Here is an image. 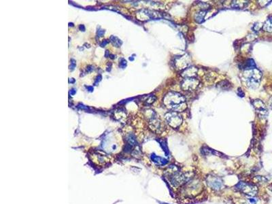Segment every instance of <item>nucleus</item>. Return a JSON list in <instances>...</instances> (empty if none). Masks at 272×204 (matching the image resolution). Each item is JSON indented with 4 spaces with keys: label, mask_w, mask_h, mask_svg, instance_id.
Instances as JSON below:
<instances>
[{
    "label": "nucleus",
    "mask_w": 272,
    "mask_h": 204,
    "mask_svg": "<svg viewBox=\"0 0 272 204\" xmlns=\"http://www.w3.org/2000/svg\"><path fill=\"white\" fill-rule=\"evenodd\" d=\"M206 11H205V10H202V11L196 14V15L195 16V20L199 23H202L203 21L204 18L206 16Z\"/></svg>",
    "instance_id": "obj_13"
},
{
    "label": "nucleus",
    "mask_w": 272,
    "mask_h": 204,
    "mask_svg": "<svg viewBox=\"0 0 272 204\" xmlns=\"http://www.w3.org/2000/svg\"><path fill=\"white\" fill-rule=\"evenodd\" d=\"M250 202H251L252 203H256V201L254 199H250Z\"/></svg>",
    "instance_id": "obj_17"
},
{
    "label": "nucleus",
    "mask_w": 272,
    "mask_h": 204,
    "mask_svg": "<svg viewBox=\"0 0 272 204\" xmlns=\"http://www.w3.org/2000/svg\"><path fill=\"white\" fill-rule=\"evenodd\" d=\"M151 159L154 162L156 163V164L160 165H166L168 163V161L167 159L162 158L161 156H156L155 154H152L151 155Z\"/></svg>",
    "instance_id": "obj_12"
},
{
    "label": "nucleus",
    "mask_w": 272,
    "mask_h": 204,
    "mask_svg": "<svg viewBox=\"0 0 272 204\" xmlns=\"http://www.w3.org/2000/svg\"><path fill=\"white\" fill-rule=\"evenodd\" d=\"M235 189L239 191V192H242L249 196L255 195L257 193L256 187L244 182H239V183L235 186Z\"/></svg>",
    "instance_id": "obj_6"
},
{
    "label": "nucleus",
    "mask_w": 272,
    "mask_h": 204,
    "mask_svg": "<svg viewBox=\"0 0 272 204\" xmlns=\"http://www.w3.org/2000/svg\"><path fill=\"white\" fill-rule=\"evenodd\" d=\"M183 62H190V59H189V57H187V55L182 56L180 57H179V58L176 59V61H175V66L178 67V70L183 71L184 70L187 69V68L190 66V64L185 63Z\"/></svg>",
    "instance_id": "obj_9"
},
{
    "label": "nucleus",
    "mask_w": 272,
    "mask_h": 204,
    "mask_svg": "<svg viewBox=\"0 0 272 204\" xmlns=\"http://www.w3.org/2000/svg\"><path fill=\"white\" fill-rule=\"evenodd\" d=\"M252 105L254 108L256 110V112L259 114L261 116L265 117L267 114V108L265 103L260 99H255L252 102Z\"/></svg>",
    "instance_id": "obj_8"
},
{
    "label": "nucleus",
    "mask_w": 272,
    "mask_h": 204,
    "mask_svg": "<svg viewBox=\"0 0 272 204\" xmlns=\"http://www.w3.org/2000/svg\"><path fill=\"white\" fill-rule=\"evenodd\" d=\"M207 184L211 188H214V190H220L223 186V182L220 180V178L217 177H209L207 179Z\"/></svg>",
    "instance_id": "obj_10"
},
{
    "label": "nucleus",
    "mask_w": 272,
    "mask_h": 204,
    "mask_svg": "<svg viewBox=\"0 0 272 204\" xmlns=\"http://www.w3.org/2000/svg\"><path fill=\"white\" fill-rule=\"evenodd\" d=\"M150 127L154 131L159 134L161 133L165 129V125H164V123L162 121L157 119L156 117L155 116H152L151 120H150Z\"/></svg>",
    "instance_id": "obj_7"
},
{
    "label": "nucleus",
    "mask_w": 272,
    "mask_h": 204,
    "mask_svg": "<svg viewBox=\"0 0 272 204\" xmlns=\"http://www.w3.org/2000/svg\"><path fill=\"white\" fill-rule=\"evenodd\" d=\"M217 86L219 88L224 90V89H228L231 87V83L228 80H223L220 82Z\"/></svg>",
    "instance_id": "obj_15"
},
{
    "label": "nucleus",
    "mask_w": 272,
    "mask_h": 204,
    "mask_svg": "<svg viewBox=\"0 0 272 204\" xmlns=\"http://www.w3.org/2000/svg\"><path fill=\"white\" fill-rule=\"evenodd\" d=\"M199 81L197 77L185 78L181 83V88L185 91H193L198 88Z\"/></svg>",
    "instance_id": "obj_5"
},
{
    "label": "nucleus",
    "mask_w": 272,
    "mask_h": 204,
    "mask_svg": "<svg viewBox=\"0 0 272 204\" xmlns=\"http://www.w3.org/2000/svg\"><path fill=\"white\" fill-rule=\"evenodd\" d=\"M262 78V73L257 68L244 70L242 74V79L248 87L255 88L258 87Z\"/></svg>",
    "instance_id": "obj_2"
},
{
    "label": "nucleus",
    "mask_w": 272,
    "mask_h": 204,
    "mask_svg": "<svg viewBox=\"0 0 272 204\" xmlns=\"http://www.w3.org/2000/svg\"><path fill=\"white\" fill-rule=\"evenodd\" d=\"M165 119L167 123L171 128L176 129L180 127L182 123V117L180 114L176 112H170L165 114Z\"/></svg>",
    "instance_id": "obj_3"
},
{
    "label": "nucleus",
    "mask_w": 272,
    "mask_h": 204,
    "mask_svg": "<svg viewBox=\"0 0 272 204\" xmlns=\"http://www.w3.org/2000/svg\"><path fill=\"white\" fill-rule=\"evenodd\" d=\"M271 106H272V100H271Z\"/></svg>",
    "instance_id": "obj_18"
},
{
    "label": "nucleus",
    "mask_w": 272,
    "mask_h": 204,
    "mask_svg": "<svg viewBox=\"0 0 272 204\" xmlns=\"http://www.w3.org/2000/svg\"><path fill=\"white\" fill-rule=\"evenodd\" d=\"M191 177L188 174H182L179 171H174V172L170 175V181L174 187H178V186L184 184L186 181L188 180Z\"/></svg>",
    "instance_id": "obj_4"
},
{
    "label": "nucleus",
    "mask_w": 272,
    "mask_h": 204,
    "mask_svg": "<svg viewBox=\"0 0 272 204\" xmlns=\"http://www.w3.org/2000/svg\"><path fill=\"white\" fill-rule=\"evenodd\" d=\"M197 70L195 67H188L182 71V76L185 78L196 77Z\"/></svg>",
    "instance_id": "obj_11"
},
{
    "label": "nucleus",
    "mask_w": 272,
    "mask_h": 204,
    "mask_svg": "<svg viewBox=\"0 0 272 204\" xmlns=\"http://www.w3.org/2000/svg\"><path fill=\"white\" fill-rule=\"evenodd\" d=\"M160 143H161V146H162V148H163V150L165 151V152L166 153L167 156H168V155H169L170 152H169V150H168V147H167V144H166V143H165V141H164V140L161 141Z\"/></svg>",
    "instance_id": "obj_16"
},
{
    "label": "nucleus",
    "mask_w": 272,
    "mask_h": 204,
    "mask_svg": "<svg viewBox=\"0 0 272 204\" xmlns=\"http://www.w3.org/2000/svg\"><path fill=\"white\" fill-rule=\"evenodd\" d=\"M163 103L168 109L178 113L185 110L187 107L185 97L174 91H170L165 95Z\"/></svg>",
    "instance_id": "obj_1"
},
{
    "label": "nucleus",
    "mask_w": 272,
    "mask_h": 204,
    "mask_svg": "<svg viewBox=\"0 0 272 204\" xmlns=\"http://www.w3.org/2000/svg\"><path fill=\"white\" fill-rule=\"evenodd\" d=\"M263 29L268 32H272V17L268 19L263 25Z\"/></svg>",
    "instance_id": "obj_14"
}]
</instances>
